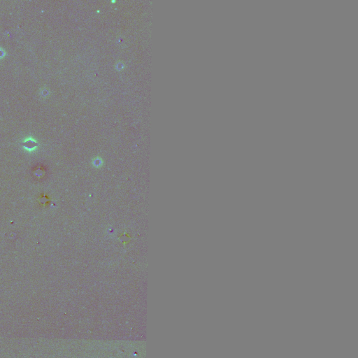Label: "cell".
<instances>
[{
  "label": "cell",
  "instance_id": "obj_1",
  "mask_svg": "<svg viewBox=\"0 0 358 358\" xmlns=\"http://www.w3.org/2000/svg\"><path fill=\"white\" fill-rule=\"evenodd\" d=\"M37 145L38 144H37V143L36 142V141L31 138L27 139L25 140L24 142V146L27 149H29V150H32V149H34L37 146Z\"/></svg>",
  "mask_w": 358,
  "mask_h": 358
},
{
  "label": "cell",
  "instance_id": "obj_2",
  "mask_svg": "<svg viewBox=\"0 0 358 358\" xmlns=\"http://www.w3.org/2000/svg\"><path fill=\"white\" fill-rule=\"evenodd\" d=\"M4 56H5V51L2 48H0V59L4 58Z\"/></svg>",
  "mask_w": 358,
  "mask_h": 358
}]
</instances>
